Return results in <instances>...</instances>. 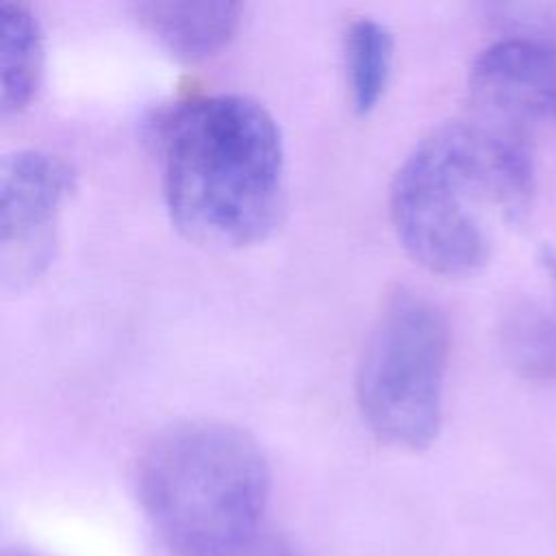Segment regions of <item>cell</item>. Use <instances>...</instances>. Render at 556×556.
<instances>
[{
    "mask_svg": "<svg viewBox=\"0 0 556 556\" xmlns=\"http://www.w3.org/2000/svg\"><path fill=\"white\" fill-rule=\"evenodd\" d=\"M450 363V324L428 295L397 287L365 337L356 365V404L382 443L419 452L441 430Z\"/></svg>",
    "mask_w": 556,
    "mask_h": 556,
    "instance_id": "3",
    "label": "cell"
},
{
    "mask_svg": "<svg viewBox=\"0 0 556 556\" xmlns=\"http://www.w3.org/2000/svg\"><path fill=\"white\" fill-rule=\"evenodd\" d=\"M271 489L258 443L224 421H185L143 450L137 497L176 556H235L256 534Z\"/></svg>",
    "mask_w": 556,
    "mask_h": 556,
    "instance_id": "2",
    "label": "cell"
},
{
    "mask_svg": "<svg viewBox=\"0 0 556 556\" xmlns=\"http://www.w3.org/2000/svg\"><path fill=\"white\" fill-rule=\"evenodd\" d=\"M393 35L374 17H358L345 30V80L352 109L361 115L376 109L389 85Z\"/></svg>",
    "mask_w": 556,
    "mask_h": 556,
    "instance_id": "10",
    "label": "cell"
},
{
    "mask_svg": "<svg viewBox=\"0 0 556 556\" xmlns=\"http://www.w3.org/2000/svg\"><path fill=\"white\" fill-rule=\"evenodd\" d=\"M478 208L486 206L428 132L391 182L389 211L400 243L432 274L473 276L491 256V239Z\"/></svg>",
    "mask_w": 556,
    "mask_h": 556,
    "instance_id": "4",
    "label": "cell"
},
{
    "mask_svg": "<svg viewBox=\"0 0 556 556\" xmlns=\"http://www.w3.org/2000/svg\"><path fill=\"white\" fill-rule=\"evenodd\" d=\"M471 113L530 130H556V43L508 37L491 43L469 72Z\"/></svg>",
    "mask_w": 556,
    "mask_h": 556,
    "instance_id": "6",
    "label": "cell"
},
{
    "mask_svg": "<svg viewBox=\"0 0 556 556\" xmlns=\"http://www.w3.org/2000/svg\"><path fill=\"white\" fill-rule=\"evenodd\" d=\"M239 2H178L148 0L135 2L137 22L176 59L202 61L222 50L241 24Z\"/></svg>",
    "mask_w": 556,
    "mask_h": 556,
    "instance_id": "7",
    "label": "cell"
},
{
    "mask_svg": "<svg viewBox=\"0 0 556 556\" xmlns=\"http://www.w3.org/2000/svg\"><path fill=\"white\" fill-rule=\"evenodd\" d=\"M72 165L48 150H17L0 167V261L4 285H24L52 258L56 224L74 191Z\"/></svg>",
    "mask_w": 556,
    "mask_h": 556,
    "instance_id": "5",
    "label": "cell"
},
{
    "mask_svg": "<svg viewBox=\"0 0 556 556\" xmlns=\"http://www.w3.org/2000/svg\"><path fill=\"white\" fill-rule=\"evenodd\" d=\"M539 263L545 269V274L552 278L554 287H556V250L552 245H543L539 252Z\"/></svg>",
    "mask_w": 556,
    "mask_h": 556,
    "instance_id": "11",
    "label": "cell"
},
{
    "mask_svg": "<svg viewBox=\"0 0 556 556\" xmlns=\"http://www.w3.org/2000/svg\"><path fill=\"white\" fill-rule=\"evenodd\" d=\"M500 343L519 376L556 382V313L536 302L513 304L502 317Z\"/></svg>",
    "mask_w": 556,
    "mask_h": 556,
    "instance_id": "9",
    "label": "cell"
},
{
    "mask_svg": "<svg viewBox=\"0 0 556 556\" xmlns=\"http://www.w3.org/2000/svg\"><path fill=\"white\" fill-rule=\"evenodd\" d=\"M163 195L189 239L241 248L265 239L285 206V152L271 113L241 93L191 96L152 122Z\"/></svg>",
    "mask_w": 556,
    "mask_h": 556,
    "instance_id": "1",
    "label": "cell"
},
{
    "mask_svg": "<svg viewBox=\"0 0 556 556\" xmlns=\"http://www.w3.org/2000/svg\"><path fill=\"white\" fill-rule=\"evenodd\" d=\"M7 556H33V554H24V552H15V554H7Z\"/></svg>",
    "mask_w": 556,
    "mask_h": 556,
    "instance_id": "12",
    "label": "cell"
},
{
    "mask_svg": "<svg viewBox=\"0 0 556 556\" xmlns=\"http://www.w3.org/2000/svg\"><path fill=\"white\" fill-rule=\"evenodd\" d=\"M0 70H2V115L22 113L41 85L43 35L37 15L22 2L0 7Z\"/></svg>",
    "mask_w": 556,
    "mask_h": 556,
    "instance_id": "8",
    "label": "cell"
}]
</instances>
